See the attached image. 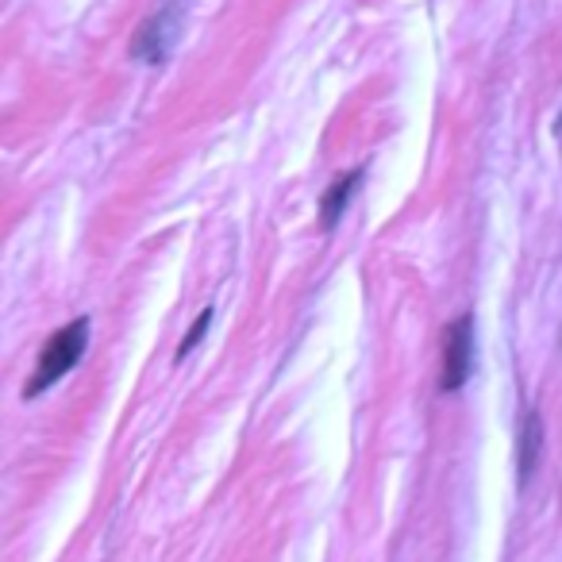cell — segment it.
Masks as SVG:
<instances>
[{"label": "cell", "mask_w": 562, "mask_h": 562, "mask_svg": "<svg viewBox=\"0 0 562 562\" xmlns=\"http://www.w3.org/2000/svg\"><path fill=\"white\" fill-rule=\"evenodd\" d=\"M86 347H89V321H86V316H78L74 324L58 328L55 336H50L47 344H43L40 362H35L32 378H27V385H24V401L43 397V393H47L50 385L63 382V378L70 374V370L81 362Z\"/></svg>", "instance_id": "6da1fadb"}, {"label": "cell", "mask_w": 562, "mask_h": 562, "mask_svg": "<svg viewBox=\"0 0 562 562\" xmlns=\"http://www.w3.org/2000/svg\"><path fill=\"white\" fill-rule=\"evenodd\" d=\"M470 370H474V321L459 316L443 336V378H439V385L447 393L462 390L470 382Z\"/></svg>", "instance_id": "7a4b0ae2"}, {"label": "cell", "mask_w": 562, "mask_h": 562, "mask_svg": "<svg viewBox=\"0 0 562 562\" xmlns=\"http://www.w3.org/2000/svg\"><path fill=\"white\" fill-rule=\"evenodd\" d=\"M178 32H181V12L178 9L155 12V16L135 32L132 58H139V63H147V66H162L166 58H170L173 43H178Z\"/></svg>", "instance_id": "3957f363"}, {"label": "cell", "mask_w": 562, "mask_h": 562, "mask_svg": "<svg viewBox=\"0 0 562 562\" xmlns=\"http://www.w3.org/2000/svg\"><path fill=\"white\" fill-rule=\"evenodd\" d=\"M539 451H543V420H539L536 408L520 416V443H516V470H520V485L531 482L536 474Z\"/></svg>", "instance_id": "277c9868"}, {"label": "cell", "mask_w": 562, "mask_h": 562, "mask_svg": "<svg viewBox=\"0 0 562 562\" xmlns=\"http://www.w3.org/2000/svg\"><path fill=\"white\" fill-rule=\"evenodd\" d=\"M362 173H367V170H351V173H344V178H336L328 186V193H324V201H321V227H324V232H331V227L344 220L355 189L362 186Z\"/></svg>", "instance_id": "5b68a950"}, {"label": "cell", "mask_w": 562, "mask_h": 562, "mask_svg": "<svg viewBox=\"0 0 562 562\" xmlns=\"http://www.w3.org/2000/svg\"><path fill=\"white\" fill-rule=\"evenodd\" d=\"M212 316H216V308H204V313L196 316L193 328H189V331H186V339H181V347H178V355H173V362H186V355H193V351H196V344H201L204 331H209Z\"/></svg>", "instance_id": "8992f818"}, {"label": "cell", "mask_w": 562, "mask_h": 562, "mask_svg": "<svg viewBox=\"0 0 562 562\" xmlns=\"http://www.w3.org/2000/svg\"><path fill=\"white\" fill-rule=\"evenodd\" d=\"M554 139H559V147H562V116H559V124H554Z\"/></svg>", "instance_id": "52a82bcc"}]
</instances>
